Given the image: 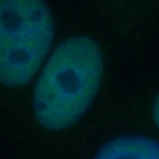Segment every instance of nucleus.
Here are the masks:
<instances>
[{"mask_svg": "<svg viewBox=\"0 0 159 159\" xmlns=\"http://www.w3.org/2000/svg\"><path fill=\"white\" fill-rule=\"evenodd\" d=\"M94 159H159V142L141 135L118 137L105 143Z\"/></svg>", "mask_w": 159, "mask_h": 159, "instance_id": "nucleus-3", "label": "nucleus"}, {"mask_svg": "<svg viewBox=\"0 0 159 159\" xmlns=\"http://www.w3.org/2000/svg\"><path fill=\"white\" fill-rule=\"evenodd\" d=\"M152 117L155 124L159 129V93L156 96L153 102Z\"/></svg>", "mask_w": 159, "mask_h": 159, "instance_id": "nucleus-4", "label": "nucleus"}, {"mask_svg": "<svg viewBox=\"0 0 159 159\" xmlns=\"http://www.w3.org/2000/svg\"><path fill=\"white\" fill-rule=\"evenodd\" d=\"M103 60L91 39L70 37L58 45L48 59L34 89L35 116L43 128L66 129L89 109L101 83Z\"/></svg>", "mask_w": 159, "mask_h": 159, "instance_id": "nucleus-1", "label": "nucleus"}, {"mask_svg": "<svg viewBox=\"0 0 159 159\" xmlns=\"http://www.w3.org/2000/svg\"><path fill=\"white\" fill-rule=\"evenodd\" d=\"M54 35L52 14L36 0L0 2V76L2 83L18 88L37 73Z\"/></svg>", "mask_w": 159, "mask_h": 159, "instance_id": "nucleus-2", "label": "nucleus"}]
</instances>
